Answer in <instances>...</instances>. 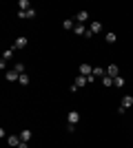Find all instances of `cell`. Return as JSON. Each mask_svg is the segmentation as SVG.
<instances>
[{
    "mask_svg": "<svg viewBox=\"0 0 133 148\" xmlns=\"http://www.w3.org/2000/svg\"><path fill=\"white\" fill-rule=\"evenodd\" d=\"M131 106H133V95H124V97H122V104H120V113H127Z\"/></svg>",
    "mask_w": 133,
    "mask_h": 148,
    "instance_id": "cell-2",
    "label": "cell"
},
{
    "mask_svg": "<svg viewBox=\"0 0 133 148\" xmlns=\"http://www.w3.org/2000/svg\"><path fill=\"white\" fill-rule=\"evenodd\" d=\"M27 44H29V40H27L25 36H20V38H16V42H13V49L18 51V49H25Z\"/></svg>",
    "mask_w": 133,
    "mask_h": 148,
    "instance_id": "cell-5",
    "label": "cell"
},
{
    "mask_svg": "<svg viewBox=\"0 0 133 148\" xmlns=\"http://www.w3.org/2000/svg\"><path fill=\"white\" fill-rule=\"evenodd\" d=\"M7 144H9V146H16V148H18V144H20V135H9V137H7Z\"/></svg>",
    "mask_w": 133,
    "mask_h": 148,
    "instance_id": "cell-11",
    "label": "cell"
},
{
    "mask_svg": "<svg viewBox=\"0 0 133 148\" xmlns=\"http://www.w3.org/2000/svg\"><path fill=\"white\" fill-rule=\"evenodd\" d=\"M18 18H20V20H31V18H36V9H29V11H18Z\"/></svg>",
    "mask_w": 133,
    "mask_h": 148,
    "instance_id": "cell-7",
    "label": "cell"
},
{
    "mask_svg": "<svg viewBox=\"0 0 133 148\" xmlns=\"http://www.w3.org/2000/svg\"><path fill=\"white\" fill-rule=\"evenodd\" d=\"M76 22H78V25L89 22V11H84V9H82V11H78V13H76Z\"/></svg>",
    "mask_w": 133,
    "mask_h": 148,
    "instance_id": "cell-4",
    "label": "cell"
},
{
    "mask_svg": "<svg viewBox=\"0 0 133 148\" xmlns=\"http://www.w3.org/2000/svg\"><path fill=\"white\" fill-rule=\"evenodd\" d=\"M87 84H89V80H87V77H84V75H78V77H76V82H73V84H71V91L76 93L78 88H82V86H87Z\"/></svg>",
    "mask_w": 133,
    "mask_h": 148,
    "instance_id": "cell-1",
    "label": "cell"
},
{
    "mask_svg": "<svg viewBox=\"0 0 133 148\" xmlns=\"http://www.w3.org/2000/svg\"><path fill=\"white\" fill-rule=\"evenodd\" d=\"M18 77H20V75L16 73L13 69H11V71H7V73H5V80H7V82H18Z\"/></svg>",
    "mask_w": 133,
    "mask_h": 148,
    "instance_id": "cell-10",
    "label": "cell"
},
{
    "mask_svg": "<svg viewBox=\"0 0 133 148\" xmlns=\"http://www.w3.org/2000/svg\"><path fill=\"white\" fill-rule=\"evenodd\" d=\"M107 75V69H102V66H93V77H104Z\"/></svg>",
    "mask_w": 133,
    "mask_h": 148,
    "instance_id": "cell-13",
    "label": "cell"
},
{
    "mask_svg": "<svg viewBox=\"0 0 133 148\" xmlns=\"http://www.w3.org/2000/svg\"><path fill=\"white\" fill-rule=\"evenodd\" d=\"M111 84H113V77H109V75H104V77H102V86H111Z\"/></svg>",
    "mask_w": 133,
    "mask_h": 148,
    "instance_id": "cell-22",
    "label": "cell"
},
{
    "mask_svg": "<svg viewBox=\"0 0 133 148\" xmlns=\"http://www.w3.org/2000/svg\"><path fill=\"white\" fill-rule=\"evenodd\" d=\"M18 148H29V142H20V144H18Z\"/></svg>",
    "mask_w": 133,
    "mask_h": 148,
    "instance_id": "cell-23",
    "label": "cell"
},
{
    "mask_svg": "<svg viewBox=\"0 0 133 148\" xmlns=\"http://www.w3.org/2000/svg\"><path fill=\"white\" fill-rule=\"evenodd\" d=\"M18 7H20V11H29V9H31V2H29V0H20Z\"/></svg>",
    "mask_w": 133,
    "mask_h": 148,
    "instance_id": "cell-15",
    "label": "cell"
},
{
    "mask_svg": "<svg viewBox=\"0 0 133 148\" xmlns=\"http://www.w3.org/2000/svg\"><path fill=\"white\" fill-rule=\"evenodd\" d=\"M107 75L109 77H118V75H120V66H118V64H109L107 66Z\"/></svg>",
    "mask_w": 133,
    "mask_h": 148,
    "instance_id": "cell-6",
    "label": "cell"
},
{
    "mask_svg": "<svg viewBox=\"0 0 133 148\" xmlns=\"http://www.w3.org/2000/svg\"><path fill=\"white\" fill-rule=\"evenodd\" d=\"M62 27H64V29H69V31H73V29H76V20H73V18H67L62 22Z\"/></svg>",
    "mask_w": 133,
    "mask_h": 148,
    "instance_id": "cell-12",
    "label": "cell"
},
{
    "mask_svg": "<svg viewBox=\"0 0 133 148\" xmlns=\"http://www.w3.org/2000/svg\"><path fill=\"white\" fill-rule=\"evenodd\" d=\"M13 51H16L13 47H11V49H7L5 53H2V60H5V62H7V60H11V58H13Z\"/></svg>",
    "mask_w": 133,
    "mask_h": 148,
    "instance_id": "cell-21",
    "label": "cell"
},
{
    "mask_svg": "<svg viewBox=\"0 0 133 148\" xmlns=\"http://www.w3.org/2000/svg\"><path fill=\"white\" fill-rule=\"evenodd\" d=\"M124 84H127V80H124V77H120V75H118V77H113V86L122 88V86H124Z\"/></svg>",
    "mask_w": 133,
    "mask_h": 148,
    "instance_id": "cell-18",
    "label": "cell"
},
{
    "mask_svg": "<svg viewBox=\"0 0 133 148\" xmlns=\"http://www.w3.org/2000/svg\"><path fill=\"white\" fill-rule=\"evenodd\" d=\"M13 71H16V73H18V75L27 73V71H25V64H22V62H16V64H13Z\"/></svg>",
    "mask_w": 133,
    "mask_h": 148,
    "instance_id": "cell-16",
    "label": "cell"
},
{
    "mask_svg": "<svg viewBox=\"0 0 133 148\" xmlns=\"http://www.w3.org/2000/svg\"><path fill=\"white\" fill-rule=\"evenodd\" d=\"M115 40H118V36H115L113 31H109L107 36H104V42H109V44H113V42H115Z\"/></svg>",
    "mask_w": 133,
    "mask_h": 148,
    "instance_id": "cell-17",
    "label": "cell"
},
{
    "mask_svg": "<svg viewBox=\"0 0 133 148\" xmlns=\"http://www.w3.org/2000/svg\"><path fill=\"white\" fill-rule=\"evenodd\" d=\"M89 31H91V36H93V33H100L102 31V22H98V20L89 22Z\"/></svg>",
    "mask_w": 133,
    "mask_h": 148,
    "instance_id": "cell-8",
    "label": "cell"
},
{
    "mask_svg": "<svg viewBox=\"0 0 133 148\" xmlns=\"http://www.w3.org/2000/svg\"><path fill=\"white\" fill-rule=\"evenodd\" d=\"M93 73V66L89 64V62H82L80 64V75H84V77H89V75Z\"/></svg>",
    "mask_w": 133,
    "mask_h": 148,
    "instance_id": "cell-3",
    "label": "cell"
},
{
    "mask_svg": "<svg viewBox=\"0 0 133 148\" xmlns=\"http://www.w3.org/2000/svg\"><path fill=\"white\" fill-rule=\"evenodd\" d=\"M31 139V130H20V142H29Z\"/></svg>",
    "mask_w": 133,
    "mask_h": 148,
    "instance_id": "cell-19",
    "label": "cell"
},
{
    "mask_svg": "<svg viewBox=\"0 0 133 148\" xmlns=\"http://www.w3.org/2000/svg\"><path fill=\"white\" fill-rule=\"evenodd\" d=\"M76 36H87V31H89V27H84V25H76Z\"/></svg>",
    "mask_w": 133,
    "mask_h": 148,
    "instance_id": "cell-14",
    "label": "cell"
},
{
    "mask_svg": "<svg viewBox=\"0 0 133 148\" xmlns=\"http://www.w3.org/2000/svg\"><path fill=\"white\" fill-rule=\"evenodd\" d=\"M67 122H69L71 126H76V124L80 122V113H78V111H71V113H69V117H67Z\"/></svg>",
    "mask_w": 133,
    "mask_h": 148,
    "instance_id": "cell-9",
    "label": "cell"
},
{
    "mask_svg": "<svg viewBox=\"0 0 133 148\" xmlns=\"http://www.w3.org/2000/svg\"><path fill=\"white\" fill-rule=\"evenodd\" d=\"M18 84H20V86H27V84H29V75L22 73V75L18 77Z\"/></svg>",
    "mask_w": 133,
    "mask_h": 148,
    "instance_id": "cell-20",
    "label": "cell"
}]
</instances>
